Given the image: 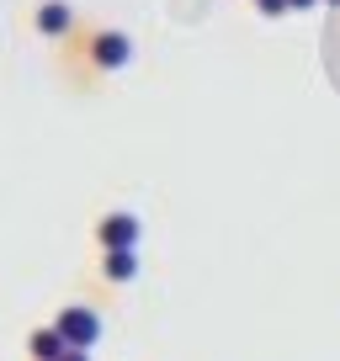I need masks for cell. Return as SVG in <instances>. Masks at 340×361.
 <instances>
[{
  "mask_svg": "<svg viewBox=\"0 0 340 361\" xmlns=\"http://www.w3.org/2000/svg\"><path fill=\"white\" fill-rule=\"evenodd\" d=\"M59 329H64L69 345L91 350L96 340H102V314H96V308H64V314H59Z\"/></svg>",
  "mask_w": 340,
  "mask_h": 361,
  "instance_id": "cell-1",
  "label": "cell"
},
{
  "mask_svg": "<svg viewBox=\"0 0 340 361\" xmlns=\"http://www.w3.org/2000/svg\"><path fill=\"white\" fill-rule=\"evenodd\" d=\"M91 64L96 69H128L133 64V37L128 32H96L91 37Z\"/></svg>",
  "mask_w": 340,
  "mask_h": 361,
  "instance_id": "cell-2",
  "label": "cell"
},
{
  "mask_svg": "<svg viewBox=\"0 0 340 361\" xmlns=\"http://www.w3.org/2000/svg\"><path fill=\"white\" fill-rule=\"evenodd\" d=\"M96 234H102L107 250H133V245H138V218H133V213H107Z\"/></svg>",
  "mask_w": 340,
  "mask_h": 361,
  "instance_id": "cell-3",
  "label": "cell"
},
{
  "mask_svg": "<svg viewBox=\"0 0 340 361\" xmlns=\"http://www.w3.org/2000/svg\"><path fill=\"white\" fill-rule=\"evenodd\" d=\"M27 350H32V361H64L69 356V340H64V329H59V324H48V329H32Z\"/></svg>",
  "mask_w": 340,
  "mask_h": 361,
  "instance_id": "cell-4",
  "label": "cell"
},
{
  "mask_svg": "<svg viewBox=\"0 0 340 361\" xmlns=\"http://www.w3.org/2000/svg\"><path fill=\"white\" fill-rule=\"evenodd\" d=\"M69 27H75V11H69L64 0H48V6H37V32H43V37H64Z\"/></svg>",
  "mask_w": 340,
  "mask_h": 361,
  "instance_id": "cell-5",
  "label": "cell"
},
{
  "mask_svg": "<svg viewBox=\"0 0 340 361\" xmlns=\"http://www.w3.org/2000/svg\"><path fill=\"white\" fill-rule=\"evenodd\" d=\"M107 282H133V276H138V255H133V250H107Z\"/></svg>",
  "mask_w": 340,
  "mask_h": 361,
  "instance_id": "cell-6",
  "label": "cell"
},
{
  "mask_svg": "<svg viewBox=\"0 0 340 361\" xmlns=\"http://www.w3.org/2000/svg\"><path fill=\"white\" fill-rule=\"evenodd\" d=\"M255 6H261V16H287L293 11V0H255Z\"/></svg>",
  "mask_w": 340,
  "mask_h": 361,
  "instance_id": "cell-7",
  "label": "cell"
},
{
  "mask_svg": "<svg viewBox=\"0 0 340 361\" xmlns=\"http://www.w3.org/2000/svg\"><path fill=\"white\" fill-rule=\"evenodd\" d=\"M64 361H91V350H80V345H69V356Z\"/></svg>",
  "mask_w": 340,
  "mask_h": 361,
  "instance_id": "cell-8",
  "label": "cell"
},
{
  "mask_svg": "<svg viewBox=\"0 0 340 361\" xmlns=\"http://www.w3.org/2000/svg\"><path fill=\"white\" fill-rule=\"evenodd\" d=\"M314 6H319V0H293V11H314Z\"/></svg>",
  "mask_w": 340,
  "mask_h": 361,
  "instance_id": "cell-9",
  "label": "cell"
},
{
  "mask_svg": "<svg viewBox=\"0 0 340 361\" xmlns=\"http://www.w3.org/2000/svg\"><path fill=\"white\" fill-rule=\"evenodd\" d=\"M324 6H340V0H324Z\"/></svg>",
  "mask_w": 340,
  "mask_h": 361,
  "instance_id": "cell-10",
  "label": "cell"
}]
</instances>
